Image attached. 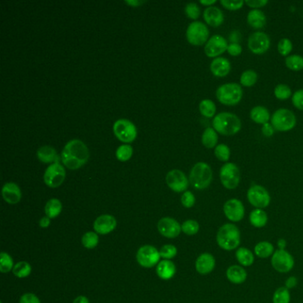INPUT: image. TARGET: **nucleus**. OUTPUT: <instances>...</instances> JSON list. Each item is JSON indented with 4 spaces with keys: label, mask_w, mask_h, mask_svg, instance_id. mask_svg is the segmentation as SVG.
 Returning a JSON list of instances; mask_svg holds the SVG:
<instances>
[{
    "label": "nucleus",
    "mask_w": 303,
    "mask_h": 303,
    "mask_svg": "<svg viewBox=\"0 0 303 303\" xmlns=\"http://www.w3.org/2000/svg\"><path fill=\"white\" fill-rule=\"evenodd\" d=\"M60 157L66 167L76 170L80 168L88 161L89 150L81 140L74 139L66 143L62 151Z\"/></svg>",
    "instance_id": "obj_1"
},
{
    "label": "nucleus",
    "mask_w": 303,
    "mask_h": 303,
    "mask_svg": "<svg viewBox=\"0 0 303 303\" xmlns=\"http://www.w3.org/2000/svg\"><path fill=\"white\" fill-rule=\"evenodd\" d=\"M241 128V120L233 113H219L213 117V128L220 135L232 136L236 135Z\"/></svg>",
    "instance_id": "obj_2"
},
{
    "label": "nucleus",
    "mask_w": 303,
    "mask_h": 303,
    "mask_svg": "<svg viewBox=\"0 0 303 303\" xmlns=\"http://www.w3.org/2000/svg\"><path fill=\"white\" fill-rule=\"evenodd\" d=\"M218 246L225 251L235 250L240 245V231L235 224L226 223L218 230Z\"/></svg>",
    "instance_id": "obj_3"
},
{
    "label": "nucleus",
    "mask_w": 303,
    "mask_h": 303,
    "mask_svg": "<svg viewBox=\"0 0 303 303\" xmlns=\"http://www.w3.org/2000/svg\"><path fill=\"white\" fill-rule=\"evenodd\" d=\"M213 180V171L208 164L199 162L191 169L190 183L196 190H205Z\"/></svg>",
    "instance_id": "obj_4"
},
{
    "label": "nucleus",
    "mask_w": 303,
    "mask_h": 303,
    "mask_svg": "<svg viewBox=\"0 0 303 303\" xmlns=\"http://www.w3.org/2000/svg\"><path fill=\"white\" fill-rule=\"evenodd\" d=\"M215 95L221 104L234 106L242 100L243 89L236 83H227L218 87Z\"/></svg>",
    "instance_id": "obj_5"
},
{
    "label": "nucleus",
    "mask_w": 303,
    "mask_h": 303,
    "mask_svg": "<svg viewBox=\"0 0 303 303\" xmlns=\"http://www.w3.org/2000/svg\"><path fill=\"white\" fill-rule=\"evenodd\" d=\"M270 121L275 130L288 132L295 127L296 116L290 109H279L275 111Z\"/></svg>",
    "instance_id": "obj_6"
},
{
    "label": "nucleus",
    "mask_w": 303,
    "mask_h": 303,
    "mask_svg": "<svg viewBox=\"0 0 303 303\" xmlns=\"http://www.w3.org/2000/svg\"><path fill=\"white\" fill-rule=\"evenodd\" d=\"M210 31L202 22H192L188 26L186 37L190 44L193 45H202L206 44L209 39Z\"/></svg>",
    "instance_id": "obj_7"
},
{
    "label": "nucleus",
    "mask_w": 303,
    "mask_h": 303,
    "mask_svg": "<svg viewBox=\"0 0 303 303\" xmlns=\"http://www.w3.org/2000/svg\"><path fill=\"white\" fill-rule=\"evenodd\" d=\"M220 179L227 190H235L239 185V168L234 163H226L220 170Z\"/></svg>",
    "instance_id": "obj_8"
},
{
    "label": "nucleus",
    "mask_w": 303,
    "mask_h": 303,
    "mask_svg": "<svg viewBox=\"0 0 303 303\" xmlns=\"http://www.w3.org/2000/svg\"><path fill=\"white\" fill-rule=\"evenodd\" d=\"M113 131L116 138L127 143L133 142L137 136V129L135 124L125 118L116 120L113 126Z\"/></svg>",
    "instance_id": "obj_9"
},
{
    "label": "nucleus",
    "mask_w": 303,
    "mask_h": 303,
    "mask_svg": "<svg viewBox=\"0 0 303 303\" xmlns=\"http://www.w3.org/2000/svg\"><path fill=\"white\" fill-rule=\"evenodd\" d=\"M247 199L256 209H263L270 204V195L265 188L254 185L247 191Z\"/></svg>",
    "instance_id": "obj_10"
},
{
    "label": "nucleus",
    "mask_w": 303,
    "mask_h": 303,
    "mask_svg": "<svg viewBox=\"0 0 303 303\" xmlns=\"http://www.w3.org/2000/svg\"><path fill=\"white\" fill-rule=\"evenodd\" d=\"M271 265L279 273H287L294 266V259L286 250L278 249L275 251L271 258Z\"/></svg>",
    "instance_id": "obj_11"
},
{
    "label": "nucleus",
    "mask_w": 303,
    "mask_h": 303,
    "mask_svg": "<svg viewBox=\"0 0 303 303\" xmlns=\"http://www.w3.org/2000/svg\"><path fill=\"white\" fill-rule=\"evenodd\" d=\"M66 172L59 161L54 162L45 169L44 181L50 188L59 187L65 180Z\"/></svg>",
    "instance_id": "obj_12"
},
{
    "label": "nucleus",
    "mask_w": 303,
    "mask_h": 303,
    "mask_svg": "<svg viewBox=\"0 0 303 303\" xmlns=\"http://www.w3.org/2000/svg\"><path fill=\"white\" fill-rule=\"evenodd\" d=\"M160 253L152 246H143L139 249L136 259L139 264L143 268H152L159 263Z\"/></svg>",
    "instance_id": "obj_13"
},
{
    "label": "nucleus",
    "mask_w": 303,
    "mask_h": 303,
    "mask_svg": "<svg viewBox=\"0 0 303 303\" xmlns=\"http://www.w3.org/2000/svg\"><path fill=\"white\" fill-rule=\"evenodd\" d=\"M270 47V38L267 34L257 31L248 38V48L255 54H262Z\"/></svg>",
    "instance_id": "obj_14"
},
{
    "label": "nucleus",
    "mask_w": 303,
    "mask_h": 303,
    "mask_svg": "<svg viewBox=\"0 0 303 303\" xmlns=\"http://www.w3.org/2000/svg\"><path fill=\"white\" fill-rule=\"evenodd\" d=\"M228 41L221 35H214L205 45V53L210 58H217L228 49Z\"/></svg>",
    "instance_id": "obj_15"
},
{
    "label": "nucleus",
    "mask_w": 303,
    "mask_h": 303,
    "mask_svg": "<svg viewBox=\"0 0 303 303\" xmlns=\"http://www.w3.org/2000/svg\"><path fill=\"white\" fill-rule=\"evenodd\" d=\"M168 187L175 192H183L188 189L189 180L184 172L178 169L171 170L165 177Z\"/></svg>",
    "instance_id": "obj_16"
},
{
    "label": "nucleus",
    "mask_w": 303,
    "mask_h": 303,
    "mask_svg": "<svg viewBox=\"0 0 303 303\" xmlns=\"http://www.w3.org/2000/svg\"><path fill=\"white\" fill-rule=\"evenodd\" d=\"M223 213L228 220L237 222L245 217V206L238 199H229L223 206Z\"/></svg>",
    "instance_id": "obj_17"
},
{
    "label": "nucleus",
    "mask_w": 303,
    "mask_h": 303,
    "mask_svg": "<svg viewBox=\"0 0 303 303\" xmlns=\"http://www.w3.org/2000/svg\"><path fill=\"white\" fill-rule=\"evenodd\" d=\"M157 229L162 236L167 238H175L181 232V226L174 219L165 217L158 221Z\"/></svg>",
    "instance_id": "obj_18"
},
{
    "label": "nucleus",
    "mask_w": 303,
    "mask_h": 303,
    "mask_svg": "<svg viewBox=\"0 0 303 303\" xmlns=\"http://www.w3.org/2000/svg\"><path fill=\"white\" fill-rule=\"evenodd\" d=\"M116 219L112 215L109 214H103L101 215L94 221V231L101 235H106L109 233L112 232L116 228Z\"/></svg>",
    "instance_id": "obj_19"
},
{
    "label": "nucleus",
    "mask_w": 303,
    "mask_h": 303,
    "mask_svg": "<svg viewBox=\"0 0 303 303\" xmlns=\"http://www.w3.org/2000/svg\"><path fill=\"white\" fill-rule=\"evenodd\" d=\"M210 71L213 76L217 78H224L231 71V64L228 59L223 57H217L213 59L210 64Z\"/></svg>",
    "instance_id": "obj_20"
},
{
    "label": "nucleus",
    "mask_w": 303,
    "mask_h": 303,
    "mask_svg": "<svg viewBox=\"0 0 303 303\" xmlns=\"http://www.w3.org/2000/svg\"><path fill=\"white\" fill-rule=\"evenodd\" d=\"M2 196L6 202L15 205L22 199V191L15 183H7L2 188Z\"/></svg>",
    "instance_id": "obj_21"
},
{
    "label": "nucleus",
    "mask_w": 303,
    "mask_h": 303,
    "mask_svg": "<svg viewBox=\"0 0 303 303\" xmlns=\"http://www.w3.org/2000/svg\"><path fill=\"white\" fill-rule=\"evenodd\" d=\"M215 268V259L209 253L199 255L196 261V270L201 275L210 274Z\"/></svg>",
    "instance_id": "obj_22"
},
{
    "label": "nucleus",
    "mask_w": 303,
    "mask_h": 303,
    "mask_svg": "<svg viewBox=\"0 0 303 303\" xmlns=\"http://www.w3.org/2000/svg\"><path fill=\"white\" fill-rule=\"evenodd\" d=\"M204 19L206 23L212 27L221 26L224 22V15L217 7L206 8L204 11Z\"/></svg>",
    "instance_id": "obj_23"
},
{
    "label": "nucleus",
    "mask_w": 303,
    "mask_h": 303,
    "mask_svg": "<svg viewBox=\"0 0 303 303\" xmlns=\"http://www.w3.org/2000/svg\"><path fill=\"white\" fill-rule=\"evenodd\" d=\"M226 276H227L228 281L231 282L232 284H243L244 282L247 280V270L239 265L230 266L227 270Z\"/></svg>",
    "instance_id": "obj_24"
},
{
    "label": "nucleus",
    "mask_w": 303,
    "mask_h": 303,
    "mask_svg": "<svg viewBox=\"0 0 303 303\" xmlns=\"http://www.w3.org/2000/svg\"><path fill=\"white\" fill-rule=\"evenodd\" d=\"M247 23L255 30H261L265 27L267 18L260 9H253L247 15Z\"/></svg>",
    "instance_id": "obj_25"
},
{
    "label": "nucleus",
    "mask_w": 303,
    "mask_h": 303,
    "mask_svg": "<svg viewBox=\"0 0 303 303\" xmlns=\"http://www.w3.org/2000/svg\"><path fill=\"white\" fill-rule=\"evenodd\" d=\"M176 268L173 262L164 260L157 266V274L163 280H169L175 275Z\"/></svg>",
    "instance_id": "obj_26"
},
{
    "label": "nucleus",
    "mask_w": 303,
    "mask_h": 303,
    "mask_svg": "<svg viewBox=\"0 0 303 303\" xmlns=\"http://www.w3.org/2000/svg\"><path fill=\"white\" fill-rule=\"evenodd\" d=\"M37 157L40 161L45 164L59 161V156L55 149L52 146H42L37 151Z\"/></svg>",
    "instance_id": "obj_27"
},
{
    "label": "nucleus",
    "mask_w": 303,
    "mask_h": 303,
    "mask_svg": "<svg viewBox=\"0 0 303 303\" xmlns=\"http://www.w3.org/2000/svg\"><path fill=\"white\" fill-rule=\"evenodd\" d=\"M250 117L255 123L263 126L270 121V111L263 106H255V108L251 109Z\"/></svg>",
    "instance_id": "obj_28"
},
{
    "label": "nucleus",
    "mask_w": 303,
    "mask_h": 303,
    "mask_svg": "<svg viewBox=\"0 0 303 303\" xmlns=\"http://www.w3.org/2000/svg\"><path fill=\"white\" fill-rule=\"evenodd\" d=\"M236 261L243 267H249L255 262V255L253 252L245 247H239L236 252Z\"/></svg>",
    "instance_id": "obj_29"
},
{
    "label": "nucleus",
    "mask_w": 303,
    "mask_h": 303,
    "mask_svg": "<svg viewBox=\"0 0 303 303\" xmlns=\"http://www.w3.org/2000/svg\"><path fill=\"white\" fill-rule=\"evenodd\" d=\"M249 220L255 228H263L268 222V215L262 209H255L250 213Z\"/></svg>",
    "instance_id": "obj_30"
},
{
    "label": "nucleus",
    "mask_w": 303,
    "mask_h": 303,
    "mask_svg": "<svg viewBox=\"0 0 303 303\" xmlns=\"http://www.w3.org/2000/svg\"><path fill=\"white\" fill-rule=\"evenodd\" d=\"M217 132L213 128H207L202 135V143L207 149H213L217 146Z\"/></svg>",
    "instance_id": "obj_31"
},
{
    "label": "nucleus",
    "mask_w": 303,
    "mask_h": 303,
    "mask_svg": "<svg viewBox=\"0 0 303 303\" xmlns=\"http://www.w3.org/2000/svg\"><path fill=\"white\" fill-rule=\"evenodd\" d=\"M63 210V205L60 200L57 199H50L45 206V213L50 219L56 218Z\"/></svg>",
    "instance_id": "obj_32"
},
{
    "label": "nucleus",
    "mask_w": 303,
    "mask_h": 303,
    "mask_svg": "<svg viewBox=\"0 0 303 303\" xmlns=\"http://www.w3.org/2000/svg\"><path fill=\"white\" fill-rule=\"evenodd\" d=\"M274 246L270 242L262 241L255 247V254L259 258L265 259L273 255Z\"/></svg>",
    "instance_id": "obj_33"
},
{
    "label": "nucleus",
    "mask_w": 303,
    "mask_h": 303,
    "mask_svg": "<svg viewBox=\"0 0 303 303\" xmlns=\"http://www.w3.org/2000/svg\"><path fill=\"white\" fill-rule=\"evenodd\" d=\"M199 110L203 116L206 117H213L215 116L216 113V105L213 101L206 99L199 103Z\"/></svg>",
    "instance_id": "obj_34"
},
{
    "label": "nucleus",
    "mask_w": 303,
    "mask_h": 303,
    "mask_svg": "<svg viewBox=\"0 0 303 303\" xmlns=\"http://www.w3.org/2000/svg\"><path fill=\"white\" fill-rule=\"evenodd\" d=\"M257 80H258V75L253 70L244 71L240 77V84L245 87H252L255 86Z\"/></svg>",
    "instance_id": "obj_35"
},
{
    "label": "nucleus",
    "mask_w": 303,
    "mask_h": 303,
    "mask_svg": "<svg viewBox=\"0 0 303 303\" xmlns=\"http://www.w3.org/2000/svg\"><path fill=\"white\" fill-rule=\"evenodd\" d=\"M31 273V266L27 262H19L15 264L13 269V274L15 277L24 278L29 277Z\"/></svg>",
    "instance_id": "obj_36"
},
{
    "label": "nucleus",
    "mask_w": 303,
    "mask_h": 303,
    "mask_svg": "<svg viewBox=\"0 0 303 303\" xmlns=\"http://www.w3.org/2000/svg\"><path fill=\"white\" fill-rule=\"evenodd\" d=\"M285 66L291 71H301L303 70V57L299 54L289 55L285 58Z\"/></svg>",
    "instance_id": "obj_37"
},
{
    "label": "nucleus",
    "mask_w": 303,
    "mask_h": 303,
    "mask_svg": "<svg viewBox=\"0 0 303 303\" xmlns=\"http://www.w3.org/2000/svg\"><path fill=\"white\" fill-rule=\"evenodd\" d=\"M14 261L11 256L2 252L0 255V271L2 273H8L14 269Z\"/></svg>",
    "instance_id": "obj_38"
},
{
    "label": "nucleus",
    "mask_w": 303,
    "mask_h": 303,
    "mask_svg": "<svg viewBox=\"0 0 303 303\" xmlns=\"http://www.w3.org/2000/svg\"><path fill=\"white\" fill-rule=\"evenodd\" d=\"M290 292L285 286L277 288L274 292L273 303H290Z\"/></svg>",
    "instance_id": "obj_39"
},
{
    "label": "nucleus",
    "mask_w": 303,
    "mask_h": 303,
    "mask_svg": "<svg viewBox=\"0 0 303 303\" xmlns=\"http://www.w3.org/2000/svg\"><path fill=\"white\" fill-rule=\"evenodd\" d=\"M274 94L275 96L278 100L281 101H285L289 98L291 97L292 95V90L291 88L289 87L287 85H284V84H279L275 87V90H274Z\"/></svg>",
    "instance_id": "obj_40"
},
{
    "label": "nucleus",
    "mask_w": 303,
    "mask_h": 303,
    "mask_svg": "<svg viewBox=\"0 0 303 303\" xmlns=\"http://www.w3.org/2000/svg\"><path fill=\"white\" fill-rule=\"evenodd\" d=\"M99 236L95 232H87L82 236V244L87 249H93L97 247Z\"/></svg>",
    "instance_id": "obj_41"
},
{
    "label": "nucleus",
    "mask_w": 303,
    "mask_h": 303,
    "mask_svg": "<svg viewBox=\"0 0 303 303\" xmlns=\"http://www.w3.org/2000/svg\"><path fill=\"white\" fill-rule=\"evenodd\" d=\"M214 155L221 162H228L230 157V149L225 144H218L214 148Z\"/></svg>",
    "instance_id": "obj_42"
},
{
    "label": "nucleus",
    "mask_w": 303,
    "mask_h": 303,
    "mask_svg": "<svg viewBox=\"0 0 303 303\" xmlns=\"http://www.w3.org/2000/svg\"><path fill=\"white\" fill-rule=\"evenodd\" d=\"M199 222L194 220H188V221H184L181 225V231L189 236L196 235L197 233L199 232Z\"/></svg>",
    "instance_id": "obj_43"
},
{
    "label": "nucleus",
    "mask_w": 303,
    "mask_h": 303,
    "mask_svg": "<svg viewBox=\"0 0 303 303\" xmlns=\"http://www.w3.org/2000/svg\"><path fill=\"white\" fill-rule=\"evenodd\" d=\"M133 155V148L129 144H123L117 148L116 156L120 161H127L130 159Z\"/></svg>",
    "instance_id": "obj_44"
},
{
    "label": "nucleus",
    "mask_w": 303,
    "mask_h": 303,
    "mask_svg": "<svg viewBox=\"0 0 303 303\" xmlns=\"http://www.w3.org/2000/svg\"><path fill=\"white\" fill-rule=\"evenodd\" d=\"M277 50L281 55L289 56L290 52H292V41L288 38H282L280 41L278 42Z\"/></svg>",
    "instance_id": "obj_45"
},
{
    "label": "nucleus",
    "mask_w": 303,
    "mask_h": 303,
    "mask_svg": "<svg viewBox=\"0 0 303 303\" xmlns=\"http://www.w3.org/2000/svg\"><path fill=\"white\" fill-rule=\"evenodd\" d=\"M159 253H160V256L162 258L165 259V260H171V259L174 258L177 255V248L172 245H165L162 247Z\"/></svg>",
    "instance_id": "obj_46"
},
{
    "label": "nucleus",
    "mask_w": 303,
    "mask_h": 303,
    "mask_svg": "<svg viewBox=\"0 0 303 303\" xmlns=\"http://www.w3.org/2000/svg\"><path fill=\"white\" fill-rule=\"evenodd\" d=\"M185 13H186V15H187L189 18L197 20L199 18V15H200V8H199V6L196 4V3L191 2V3L186 5V7H185Z\"/></svg>",
    "instance_id": "obj_47"
},
{
    "label": "nucleus",
    "mask_w": 303,
    "mask_h": 303,
    "mask_svg": "<svg viewBox=\"0 0 303 303\" xmlns=\"http://www.w3.org/2000/svg\"><path fill=\"white\" fill-rule=\"evenodd\" d=\"M221 4L225 9L229 11H236L243 8L245 1L237 0V1H229V0H221Z\"/></svg>",
    "instance_id": "obj_48"
},
{
    "label": "nucleus",
    "mask_w": 303,
    "mask_h": 303,
    "mask_svg": "<svg viewBox=\"0 0 303 303\" xmlns=\"http://www.w3.org/2000/svg\"><path fill=\"white\" fill-rule=\"evenodd\" d=\"M181 204L184 207L186 208H191L192 206H194L195 203H196V199H195V196L192 192L191 191H185L183 196H181V199H180Z\"/></svg>",
    "instance_id": "obj_49"
},
{
    "label": "nucleus",
    "mask_w": 303,
    "mask_h": 303,
    "mask_svg": "<svg viewBox=\"0 0 303 303\" xmlns=\"http://www.w3.org/2000/svg\"><path fill=\"white\" fill-rule=\"evenodd\" d=\"M292 102L296 109L303 110V89L296 91L292 95Z\"/></svg>",
    "instance_id": "obj_50"
},
{
    "label": "nucleus",
    "mask_w": 303,
    "mask_h": 303,
    "mask_svg": "<svg viewBox=\"0 0 303 303\" xmlns=\"http://www.w3.org/2000/svg\"><path fill=\"white\" fill-rule=\"evenodd\" d=\"M242 51H243L242 46L238 43H231V44H229L228 49H227V52H228V54L234 57L240 55L242 53Z\"/></svg>",
    "instance_id": "obj_51"
},
{
    "label": "nucleus",
    "mask_w": 303,
    "mask_h": 303,
    "mask_svg": "<svg viewBox=\"0 0 303 303\" xmlns=\"http://www.w3.org/2000/svg\"><path fill=\"white\" fill-rule=\"evenodd\" d=\"M269 3L267 0H247L245 2V4L247 5L249 8L253 9H260V8H264L266 5Z\"/></svg>",
    "instance_id": "obj_52"
},
{
    "label": "nucleus",
    "mask_w": 303,
    "mask_h": 303,
    "mask_svg": "<svg viewBox=\"0 0 303 303\" xmlns=\"http://www.w3.org/2000/svg\"><path fill=\"white\" fill-rule=\"evenodd\" d=\"M20 303H40V300L34 293H25L23 294L21 299Z\"/></svg>",
    "instance_id": "obj_53"
},
{
    "label": "nucleus",
    "mask_w": 303,
    "mask_h": 303,
    "mask_svg": "<svg viewBox=\"0 0 303 303\" xmlns=\"http://www.w3.org/2000/svg\"><path fill=\"white\" fill-rule=\"evenodd\" d=\"M274 131H275V129H274L273 126L271 124L267 123L262 126V134L266 137H271L273 135Z\"/></svg>",
    "instance_id": "obj_54"
},
{
    "label": "nucleus",
    "mask_w": 303,
    "mask_h": 303,
    "mask_svg": "<svg viewBox=\"0 0 303 303\" xmlns=\"http://www.w3.org/2000/svg\"><path fill=\"white\" fill-rule=\"evenodd\" d=\"M297 284V278L295 277H290L285 282V287L288 289H292L296 286Z\"/></svg>",
    "instance_id": "obj_55"
},
{
    "label": "nucleus",
    "mask_w": 303,
    "mask_h": 303,
    "mask_svg": "<svg viewBox=\"0 0 303 303\" xmlns=\"http://www.w3.org/2000/svg\"><path fill=\"white\" fill-rule=\"evenodd\" d=\"M50 224H51V219L47 217V216L41 218L40 221H39V226L41 228H47V227L50 226Z\"/></svg>",
    "instance_id": "obj_56"
},
{
    "label": "nucleus",
    "mask_w": 303,
    "mask_h": 303,
    "mask_svg": "<svg viewBox=\"0 0 303 303\" xmlns=\"http://www.w3.org/2000/svg\"><path fill=\"white\" fill-rule=\"evenodd\" d=\"M73 303H90L89 302V300L88 299L85 297V296H79V297H77L75 299H74V301Z\"/></svg>",
    "instance_id": "obj_57"
},
{
    "label": "nucleus",
    "mask_w": 303,
    "mask_h": 303,
    "mask_svg": "<svg viewBox=\"0 0 303 303\" xmlns=\"http://www.w3.org/2000/svg\"><path fill=\"white\" fill-rule=\"evenodd\" d=\"M200 3L204 6H206L207 8H209V7H213V5L215 4L216 1L215 0H201Z\"/></svg>",
    "instance_id": "obj_58"
},
{
    "label": "nucleus",
    "mask_w": 303,
    "mask_h": 303,
    "mask_svg": "<svg viewBox=\"0 0 303 303\" xmlns=\"http://www.w3.org/2000/svg\"><path fill=\"white\" fill-rule=\"evenodd\" d=\"M277 246L280 250H285L284 248L286 247V241L284 238H280L277 241Z\"/></svg>",
    "instance_id": "obj_59"
},
{
    "label": "nucleus",
    "mask_w": 303,
    "mask_h": 303,
    "mask_svg": "<svg viewBox=\"0 0 303 303\" xmlns=\"http://www.w3.org/2000/svg\"><path fill=\"white\" fill-rule=\"evenodd\" d=\"M126 3L128 5H131V6H135V7H138L139 5L144 3V1H138V0H135V1H126Z\"/></svg>",
    "instance_id": "obj_60"
},
{
    "label": "nucleus",
    "mask_w": 303,
    "mask_h": 303,
    "mask_svg": "<svg viewBox=\"0 0 303 303\" xmlns=\"http://www.w3.org/2000/svg\"><path fill=\"white\" fill-rule=\"evenodd\" d=\"M1 303H3V302H1Z\"/></svg>",
    "instance_id": "obj_61"
}]
</instances>
